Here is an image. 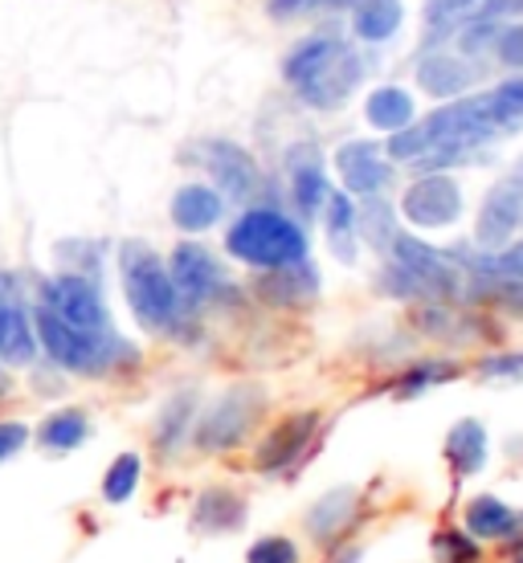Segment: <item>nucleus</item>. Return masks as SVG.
Returning a JSON list of instances; mask_svg holds the SVG:
<instances>
[{
    "label": "nucleus",
    "instance_id": "nucleus-18",
    "mask_svg": "<svg viewBox=\"0 0 523 563\" xmlns=\"http://www.w3.org/2000/svg\"><path fill=\"white\" fill-rule=\"evenodd\" d=\"M188 522H193L197 536H238L241 527L250 522V503L233 486H205L193 498Z\"/></svg>",
    "mask_w": 523,
    "mask_h": 563
},
{
    "label": "nucleus",
    "instance_id": "nucleus-31",
    "mask_svg": "<svg viewBox=\"0 0 523 563\" xmlns=\"http://www.w3.org/2000/svg\"><path fill=\"white\" fill-rule=\"evenodd\" d=\"M364 114L377 131H401L413 123V99L401 86H381V90L368 95Z\"/></svg>",
    "mask_w": 523,
    "mask_h": 563
},
{
    "label": "nucleus",
    "instance_id": "nucleus-30",
    "mask_svg": "<svg viewBox=\"0 0 523 563\" xmlns=\"http://www.w3.org/2000/svg\"><path fill=\"white\" fill-rule=\"evenodd\" d=\"M319 217L327 221V241H331V254L352 266V262H356V241H360V233H356V200H348L344 192H331Z\"/></svg>",
    "mask_w": 523,
    "mask_h": 563
},
{
    "label": "nucleus",
    "instance_id": "nucleus-3",
    "mask_svg": "<svg viewBox=\"0 0 523 563\" xmlns=\"http://www.w3.org/2000/svg\"><path fill=\"white\" fill-rule=\"evenodd\" d=\"M368 62L356 54L352 42H344L336 33H319L298 42L283 57V82L295 90L298 99L315 111H336L364 78Z\"/></svg>",
    "mask_w": 523,
    "mask_h": 563
},
{
    "label": "nucleus",
    "instance_id": "nucleus-1",
    "mask_svg": "<svg viewBox=\"0 0 523 563\" xmlns=\"http://www.w3.org/2000/svg\"><path fill=\"white\" fill-rule=\"evenodd\" d=\"M33 331H37V347L45 360L70 376H83V380H111V376H123L140 364V347L119 335L115 327L83 331V327L57 319L42 302L33 307Z\"/></svg>",
    "mask_w": 523,
    "mask_h": 563
},
{
    "label": "nucleus",
    "instance_id": "nucleus-24",
    "mask_svg": "<svg viewBox=\"0 0 523 563\" xmlns=\"http://www.w3.org/2000/svg\"><path fill=\"white\" fill-rule=\"evenodd\" d=\"M221 212H226V197L209 184H184V188H176V197L168 205L172 225L181 233H205L221 221Z\"/></svg>",
    "mask_w": 523,
    "mask_h": 563
},
{
    "label": "nucleus",
    "instance_id": "nucleus-9",
    "mask_svg": "<svg viewBox=\"0 0 523 563\" xmlns=\"http://www.w3.org/2000/svg\"><path fill=\"white\" fill-rule=\"evenodd\" d=\"M396 266H405L413 278L425 286V295L434 298V302H454V298H462V266H458V257L454 254H442L438 245H429L422 238H410V233H396L393 250H389Z\"/></svg>",
    "mask_w": 523,
    "mask_h": 563
},
{
    "label": "nucleus",
    "instance_id": "nucleus-29",
    "mask_svg": "<svg viewBox=\"0 0 523 563\" xmlns=\"http://www.w3.org/2000/svg\"><path fill=\"white\" fill-rule=\"evenodd\" d=\"M356 233L364 238V245H372L377 254H389L396 241V209L377 192V197H364V205L356 209Z\"/></svg>",
    "mask_w": 523,
    "mask_h": 563
},
{
    "label": "nucleus",
    "instance_id": "nucleus-36",
    "mask_svg": "<svg viewBox=\"0 0 523 563\" xmlns=\"http://www.w3.org/2000/svg\"><path fill=\"white\" fill-rule=\"evenodd\" d=\"M487 107H491V119L499 128H520L523 123V78H511V82L495 86L487 95Z\"/></svg>",
    "mask_w": 523,
    "mask_h": 563
},
{
    "label": "nucleus",
    "instance_id": "nucleus-4",
    "mask_svg": "<svg viewBox=\"0 0 523 563\" xmlns=\"http://www.w3.org/2000/svg\"><path fill=\"white\" fill-rule=\"evenodd\" d=\"M307 250H312L307 229L279 209H246L226 233V254L254 269L291 266L307 257Z\"/></svg>",
    "mask_w": 523,
    "mask_h": 563
},
{
    "label": "nucleus",
    "instance_id": "nucleus-8",
    "mask_svg": "<svg viewBox=\"0 0 523 563\" xmlns=\"http://www.w3.org/2000/svg\"><path fill=\"white\" fill-rule=\"evenodd\" d=\"M319 409H298L291 417L266 429V437L258 441L254 450V470L262 478H291V470H298V462L307 457V450L315 445L319 437Z\"/></svg>",
    "mask_w": 523,
    "mask_h": 563
},
{
    "label": "nucleus",
    "instance_id": "nucleus-40",
    "mask_svg": "<svg viewBox=\"0 0 523 563\" xmlns=\"http://www.w3.org/2000/svg\"><path fill=\"white\" fill-rule=\"evenodd\" d=\"M491 49H495V57L503 62V66L523 70V21H508V25L499 29V37Z\"/></svg>",
    "mask_w": 523,
    "mask_h": 563
},
{
    "label": "nucleus",
    "instance_id": "nucleus-27",
    "mask_svg": "<svg viewBox=\"0 0 523 563\" xmlns=\"http://www.w3.org/2000/svg\"><path fill=\"white\" fill-rule=\"evenodd\" d=\"M475 66L462 62L454 54H429L417 62V82L434 95V99H450V95H462L470 82H475Z\"/></svg>",
    "mask_w": 523,
    "mask_h": 563
},
{
    "label": "nucleus",
    "instance_id": "nucleus-2",
    "mask_svg": "<svg viewBox=\"0 0 523 563\" xmlns=\"http://www.w3.org/2000/svg\"><path fill=\"white\" fill-rule=\"evenodd\" d=\"M119 282L131 314L152 335L181 339V331H197V314H188L176 295V282L168 274V262L148 241H123L119 245Z\"/></svg>",
    "mask_w": 523,
    "mask_h": 563
},
{
    "label": "nucleus",
    "instance_id": "nucleus-39",
    "mask_svg": "<svg viewBox=\"0 0 523 563\" xmlns=\"http://www.w3.org/2000/svg\"><path fill=\"white\" fill-rule=\"evenodd\" d=\"M479 9V0H425V25L429 29H450L458 16Z\"/></svg>",
    "mask_w": 523,
    "mask_h": 563
},
{
    "label": "nucleus",
    "instance_id": "nucleus-43",
    "mask_svg": "<svg viewBox=\"0 0 523 563\" xmlns=\"http://www.w3.org/2000/svg\"><path fill=\"white\" fill-rule=\"evenodd\" d=\"M331 560L327 563H360L364 560V548H360V543H352V539H340V543H331Z\"/></svg>",
    "mask_w": 523,
    "mask_h": 563
},
{
    "label": "nucleus",
    "instance_id": "nucleus-19",
    "mask_svg": "<svg viewBox=\"0 0 523 563\" xmlns=\"http://www.w3.org/2000/svg\"><path fill=\"white\" fill-rule=\"evenodd\" d=\"M197 412H200L197 388H181V393H172L168 400H164V409L156 412V424H152V450H156L160 462L181 457V450L193 441Z\"/></svg>",
    "mask_w": 523,
    "mask_h": 563
},
{
    "label": "nucleus",
    "instance_id": "nucleus-16",
    "mask_svg": "<svg viewBox=\"0 0 523 563\" xmlns=\"http://www.w3.org/2000/svg\"><path fill=\"white\" fill-rule=\"evenodd\" d=\"M254 295L266 302V307L279 310H298L319 298V266L312 257H298L291 266L279 269H258L254 278Z\"/></svg>",
    "mask_w": 523,
    "mask_h": 563
},
{
    "label": "nucleus",
    "instance_id": "nucleus-6",
    "mask_svg": "<svg viewBox=\"0 0 523 563\" xmlns=\"http://www.w3.org/2000/svg\"><path fill=\"white\" fill-rule=\"evenodd\" d=\"M168 274L176 282V295H181L188 314H205L213 307H226L238 298V286L229 278V269L221 266V257L213 254L209 245L200 241H181L168 254Z\"/></svg>",
    "mask_w": 523,
    "mask_h": 563
},
{
    "label": "nucleus",
    "instance_id": "nucleus-15",
    "mask_svg": "<svg viewBox=\"0 0 523 563\" xmlns=\"http://www.w3.org/2000/svg\"><path fill=\"white\" fill-rule=\"evenodd\" d=\"M336 172H340L344 192H352V197H377V192H384L396 176L393 159H389L372 140L344 143L340 152H336Z\"/></svg>",
    "mask_w": 523,
    "mask_h": 563
},
{
    "label": "nucleus",
    "instance_id": "nucleus-46",
    "mask_svg": "<svg viewBox=\"0 0 523 563\" xmlns=\"http://www.w3.org/2000/svg\"><path fill=\"white\" fill-rule=\"evenodd\" d=\"M520 176H523V159H520Z\"/></svg>",
    "mask_w": 523,
    "mask_h": 563
},
{
    "label": "nucleus",
    "instance_id": "nucleus-11",
    "mask_svg": "<svg viewBox=\"0 0 523 563\" xmlns=\"http://www.w3.org/2000/svg\"><path fill=\"white\" fill-rule=\"evenodd\" d=\"M42 355L37 331H33V307L21 298V278L0 269V364L29 367Z\"/></svg>",
    "mask_w": 523,
    "mask_h": 563
},
{
    "label": "nucleus",
    "instance_id": "nucleus-28",
    "mask_svg": "<svg viewBox=\"0 0 523 563\" xmlns=\"http://www.w3.org/2000/svg\"><path fill=\"white\" fill-rule=\"evenodd\" d=\"M405 21L401 0H360L352 13V33L368 45H384Z\"/></svg>",
    "mask_w": 523,
    "mask_h": 563
},
{
    "label": "nucleus",
    "instance_id": "nucleus-10",
    "mask_svg": "<svg viewBox=\"0 0 523 563\" xmlns=\"http://www.w3.org/2000/svg\"><path fill=\"white\" fill-rule=\"evenodd\" d=\"M417 128L425 131L429 147H442V143H467V147H479V143L495 140V131H503L495 119H491L487 95L446 102V107H438L434 114H425Z\"/></svg>",
    "mask_w": 523,
    "mask_h": 563
},
{
    "label": "nucleus",
    "instance_id": "nucleus-41",
    "mask_svg": "<svg viewBox=\"0 0 523 563\" xmlns=\"http://www.w3.org/2000/svg\"><path fill=\"white\" fill-rule=\"evenodd\" d=\"M29 441H33V429L25 421H0V465L13 462Z\"/></svg>",
    "mask_w": 523,
    "mask_h": 563
},
{
    "label": "nucleus",
    "instance_id": "nucleus-32",
    "mask_svg": "<svg viewBox=\"0 0 523 563\" xmlns=\"http://www.w3.org/2000/svg\"><path fill=\"white\" fill-rule=\"evenodd\" d=\"M143 482V457L140 453H119L111 465H107V474H102V503L107 507H123V503H131L135 498V490H140Z\"/></svg>",
    "mask_w": 523,
    "mask_h": 563
},
{
    "label": "nucleus",
    "instance_id": "nucleus-22",
    "mask_svg": "<svg viewBox=\"0 0 523 563\" xmlns=\"http://www.w3.org/2000/svg\"><path fill=\"white\" fill-rule=\"evenodd\" d=\"M487 453H491V437H487V424L479 417H462L446 429V441H442V457L450 465L454 482H467L475 474L487 470Z\"/></svg>",
    "mask_w": 523,
    "mask_h": 563
},
{
    "label": "nucleus",
    "instance_id": "nucleus-12",
    "mask_svg": "<svg viewBox=\"0 0 523 563\" xmlns=\"http://www.w3.org/2000/svg\"><path fill=\"white\" fill-rule=\"evenodd\" d=\"M401 217L417 229H446L462 217V188L446 172H425L405 188Z\"/></svg>",
    "mask_w": 523,
    "mask_h": 563
},
{
    "label": "nucleus",
    "instance_id": "nucleus-33",
    "mask_svg": "<svg viewBox=\"0 0 523 563\" xmlns=\"http://www.w3.org/2000/svg\"><path fill=\"white\" fill-rule=\"evenodd\" d=\"M429 551L438 563H482V543L467 527H442L429 539Z\"/></svg>",
    "mask_w": 523,
    "mask_h": 563
},
{
    "label": "nucleus",
    "instance_id": "nucleus-14",
    "mask_svg": "<svg viewBox=\"0 0 523 563\" xmlns=\"http://www.w3.org/2000/svg\"><path fill=\"white\" fill-rule=\"evenodd\" d=\"M523 225V176H503V180L491 184V192L482 197L479 221H475V245L479 250H503L515 241Z\"/></svg>",
    "mask_w": 523,
    "mask_h": 563
},
{
    "label": "nucleus",
    "instance_id": "nucleus-17",
    "mask_svg": "<svg viewBox=\"0 0 523 563\" xmlns=\"http://www.w3.org/2000/svg\"><path fill=\"white\" fill-rule=\"evenodd\" d=\"M356 519H360V490H356V486H331V490L319 494L312 503V510L303 515V527H307V536H312L319 548H331V543H340V539L352 531Z\"/></svg>",
    "mask_w": 523,
    "mask_h": 563
},
{
    "label": "nucleus",
    "instance_id": "nucleus-35",
    "mask_svg": "<svg viewBox=\"0 0 523 563\" xmlns=\"http://www.w3.org/2000/svg\"><path fill=\"white\" fill-rule=\"evenodd\" d=\"M377 286H381V295L396 298V302H434V298L425 295V286L413 278L405 266H396L393 257L384 262V269L377 274Z\"/></svg>",
    "mask_w": 523,
    "mask_h": 563
},
{
    "label": "nucleus",
    "instance_id": "nucleus-45",
    "mask_svg": "<svg viewBox=\"0 0 523 563\" xmlns=\"http://www.w3.org/2000/svg\"><path fill=\"white\" fill-rule=\"evenodd\" d=\"M298 4H312V0H274V13H291Z\"/></svg>",
    "mask_w": 523,
    "mask_h": 563
},
{
    "label": "nucleus",
    "instance_id": "nucleus-34",
    "mask_svg": "<svg viewBox=\"0 0 523 563\" xmlns=\"http://www.w3.org/2000/svg\"><path fill=\"white\" fill-rule=\"evenodd\" d=\"M458 257V266H462V274H511V278H523V241H511V245H503V250H479L475 257Z\"/></svg>",
    "mask_w": 523,
    "mask_h": 563
},
{
    "label": "nucleus",
    "instance_id": "nucleus-7",
    "mask_svg": "<svg viewBox=\"0 0 523 563\" xmlns=\"http://www.w3.org/2000/svg\"><path fill=\"white\" fill-rule=\"evenodd\" d=\"M37 302L45 310H54L57 319H66L70 327H83V331H107L111 327V310H107L99 278L78 274V269L37 282Z\"/></svg>",
    "mask_w": 523,
    "mask_h": 563
},
{
    "label": "nucleus",
    "instance_id": "nucleus-37",
    "mask_svg": "<svg viewBox=\"0 0 523 563\" xmlns=\"http://www.w3.org/2000/svg\"><path fill=\"white\" fill-rule=\"evenodd\" d=\"M246 563H303L295 539L286 536H262L246 548Z\"/></svg>",
    "mask_w": 523,
    "mask_h": 563
},
{
    "label": "nucleus",
    "instance_id": "nucleus-5",
    "mask_svg": "<svg viewBox=\"0 0 523 563\" xmlns=\"http://www.w3.org/2000/svg\"><path fill=\"white\" fill-rule=\"evenodd\" d=\"M270 409V396L258 380H238L229 384L226 393L209 400L205 409L197 412V424H193V445L197 453H233L241 450L254 429L262 424Z\"/></svg>",
    "mask_w": 523,
    "mask_h": 563
},
{
    "label": "nucleus",
    "instance_id": "nucleus-42",
    "mask_svg": "<svg viewBox=\"0 0 523 563\" xmlns=\"http://www.w3.org/2000/svg\"><path fill=\"white\" fill-rule=\"evenodd\" d=\"M475 16H487V21H499V25L523 21V0H479Z\"/></svg>",
    "mask_w": 523,
    "mask_h": 563
},
{
    "label": "nucleus",
    "instance_id": "nucleus-20",
    "mask_svg": "<svg viewBox=\"0 0 523 563\" xmlns=\"http://www.w3.org/2000/svg\"><path fill=\"white\" fill-rule=\"evenodd\" d=\"M286 176H291V200H295L298 217H319L327 205V172H324V155L315 143H298L286 152Z\"/></svg>",
    "mask_w": 523,
    "mask_h": 563
},
{
    "label": "nucleus",
    "instance_id": "nucleus-44",
    "mask_svg": "<svg viewBox=\"0 0 523 563\" xmlns=\"http://www.w3.org/2000/svg\"><path fill=\"white\" fill-rule=\"evenodd\" d=\"M503 551H508V563H523V536H520V539H511V543H508Z\"/></svg>",
    "mask_w": 523,
    "mask_h": 563
},
{
    "label": "nucleus",
    "instance_id": "nucleus-38",
    "mask_svg": "<svg viewBox=\"0 0 523 563\" xmlns=\"http://www.w3.org/2000/svg\"><path fill=\"white\" fill-rule=\"evenodd\" d=\"M475 376L487 384H515L523 380V352H495L482 355L475 364Z\"/></svg>",
    "mask_w": 523,
    "mask_h": 563
},
{
    "label": "nucleus",
    "instance_id": "nucleus-25",
    "mask_svg": "<svg viewBox=\"0 0 523 563\" xmlns=\"http://www.w3.org/2000/svg\"><path fill=\"white\" fill-rule=\"evenodd\" d=\"M33 441L42 445L45 453H74L90 441V412L78 409V405H66V409H54L50 417H42V424L33 429Z\"/></svg>",
    "mask_w": 523,
    "mask_h": 563
},
{
    "label": "nucleus",
    "instance_id": "nucleus-13",
    "mask_svg": "<svg viewBox=\"0 0 523 563\" xmlns=\"http://www.w3.org/2000/svg\"><path fill=\"white\" fill-rule=\"evenodd\" d=\"M200 168L213 176V188L226 200H254L258 184H262V172H258V159L241 143L233 140H205L197 147Z\"/></svg>",
    "mask_w": 523,
    "mask_h": 563
},
{
    "label": "nucleus",
    "instance_id": "nucleus-23",
    "mask_svg": "<svg viewBox=\"0 0 523 563\" xmlns=\"http://www.w3.org/2000/svg\"><path fill=\"white\" fill-rule=\"evenodd\" d=\"M417 327H422V335L429 339H446V343H458V347H467L475 339L482 335H495V331H482V319L479 314H470V310H458L454 302H417Z\"/></svg>",
    "mask_w": 523,
    "mask_h": 563
},
{
    "label": "nucleus",
    "instance_id": "nucleus-21",
    "mask_svg": "<svg viewBox=\"0 0 523 563\" xmlns=\"http://www.w3.org/2000/svg\"><path fill=\"white\" fill-rule=\"evenodd\" d=\"M462 527H467L479 543H499V548H508L511 539L523 536V510L503 503L499 494H475V498L462 503Z\"/></svg>",
    "mask_w": 523,
    "mask_h": 563
},
{
    "label": "nucleus",
    "instance_id": "nucleus-26",
    "mask_svg": "<svg viewBox=\"0 0 523 563\" xmlns=\"http://www.w3.org/2000/svg\"><path fill=\"white\" fill-rule=\"evenodd\" d=\"M458 376H462V364H454V360H417V364L401 367L393 380L384 384V393L393 400H417L422 393L458 380Z\"/></svg>",
    "mask_w": 523,
    "mask_h": 563
}]
</instances>
